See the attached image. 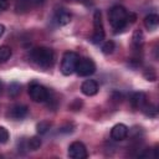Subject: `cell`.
Segmentation results:
<instances>
[{
	"label": "cell",
	"mask_w": 159,
	"mask_h": 159,
	"mask_svg": "<svg viewBox=\"0 0 159 159\" xmlns=\"http://www.w3.org/2000/svg\"><path fill=\"white\" fill-rule=\"evenodd\" d=\"M30 58L32 60L34 63H36L40 67L50 68V67H52V65L55 62V53L51 48L40 46V47H35L34 50H31Z\"/></svg>",
	"instance_id": "obj_1"
},
{
	"label": "cell",
	"mask_w": 159,
	"mask_h": 159,
	"mask_svg": "<svg viewBox=\"0 0 159 159\" xmlns=\"http://www.w3.org/2000/svg\"><path fill=\"white\" fill-rule=\"evenodd\" d=\"M93 34L91 36V41L93 43H99L104 40V29H103V24H102V15L99 10H96L93 14Z\"/></svg>",
	"instance_id": "obj_4"
},
{
	"label": "cell",
	"mask_w": 159,
	"mask_h": 159,
	"mask_svg": "<svg viewBox=\"0 0 159 159\" xmlns=\"http://www.w3.org/2000/svg\"><path fill=\"white\" fill-rule=\"evenodd\" d=\"M158 25H159V17L157 14H149L145 16L144 19V26L147 27V30L149 31H154L158 29Z\"/></svg>",
	"instance_id": "obj_13"
},
{
	"label": "cell",
	"mask_w": 159,
	"mask_h": 159,
	"mask_svg": "<svg viewBox=\"0 0 159 159\" xmlns=\"http://www.w3.org/2000/svg\"><path fill=\"white\" fill-rule=\"evenodd\" d=\"M143 75H144V77H145L148 81H155V80H157V73H155L154 68H152V67L145 68Z\"/></svg>",
	"instance_id": "obj_22"
},
{
	"label": "cell",
	"mask_w": 159,
	"mask_h": 159,
	"mask_svg": "<svg viewBox=\"0 0 159 159\" xmlns=\"http://www.w3.org/2000/svg\"><path fill=\"white\" fill-rule=\"evenodd\" d=\"M132 40H133V45H134L137 48L142 47V45H143V40H144V37H143V32H142L139 29L134 30Z\"/></svg>",
	"instance_id": "obj_15"
},
{
	"label": "cell",
	"mask_w": 159,
	"mask_h": 159,
	"mask_svg": "<svg viewBox=\"0 0 159 159\" xmlns=\"http://www.w3.org/2000/svg\"><path fill=\"white\" fill-rule=\"evenodd\" d=\"M41 147V139L39 137H31L27 142V148L30 150H37Z\"/></svg>",
	"instance_id": "obj_19"
},
{
	"label": "cell",
	"mask_w": 159,
	"mask_h": 159,
	"mask_svg": "<svg viewBox=\"0 0 159 159\" xmlns=\"http://www.w3.org/2000/svg\"><path fill=\"white\" fill-rule=\"evenodd\" d=\"M76 1H83V0H76Z\"/></svg>",
	"instance_id": "obj_27"
},
{
	"label": "cell",
	"mask_w": 159,
	"mask_h": 159,
	"mask_svg": "<svg viewBox=\"0 0 159 159\" xmlns=\"http://www.w3.org/2000/svg\"><path fill=\"white\" fill-rule=\"evenodd\" d=\"M43 4V0H16L15 10L17 14H25Z\"/></svg>",
	"instance_id": "obj_8"
},
{
	"label": "cell",
	"mask_w": 159,
	"mask_h": 159,
	"mask_svg": "<svg viewBox=\"0 0 159 159\" xmlns=\"http://www.w3.org/2000/svg\"><path fill=\"white\" fill-rule=\"evenodd\" d=\"M7 7V0H0V11L5 10Z\"/></svg>",
	"instance_id": "obj_24"
},
{
	"label": "cell",
	"mask_w": 159,
	"mask_h": 159,
	"mask_svg": "<svg viewBox=\"0 0 159 159\" xmlns=\"http://www.w3.org/2000/svg\"><path fill=\"white\" fill-rule=\"evenodd\" d=\"M20 92H21V86H20V83H17V82H11V83L9 84V96H10L11 98L17 97V96L20 94Z\"/></svg>",
	"instance_id": "obj_17"
},
{
	"label": "cell",
	"mask_w": 159,
	"mask_h": 159,
	"mask_svg": "<svg viewBox=\"0 0 159 159\" xmlns=\"http://www.w3.org/2000/svg\"><path fill=\"white\" fill-rule=\"evenodd\" d=\"M114 47H116L114 42H113L112 40H108V41H106V42L102 45V52H103L104 55H109V53H112V52L114 51Z\"/></svg>",
	"instance_id": "obj_21"
},
{
	"label": "cell",
	"mask_w": 159,
	"mask_h": 159,
	"mask_svg": "<svg viewBox=\"0 0 159 159\" xmlns=\"http://www.w3.org/2000/svg\"><path fill=\"white\" fill-rule=\"evenodd\" d=\"M9 140V132L5 127H0V144H4Z\"/></svg>",
	"instance_id": "obj_23"
},
{
	"label": "cell",
	"mask_w": 159,
	"mask_h": 159,
	"mask_svg": "<svg viewBox=\"0 0 159 159\" xmlns=\"http://www.w3.org/2000/svg\"><path fill=\"white\" fill-rule=\"evenodd\" d=\"M11 48L6 45L0 46V62H6L11 57Z\"/></svg>",
	"instance_id": "obj_16"
},
{
	"label": "cell",
	"mask_w": 159,
	"mask_h": 159,
	"mask_svg": "<svg viewBox=\"0 0 159 159\" xmlns=\"http://www.w3.org/2000/svg\"><path fill=\"white\" fill-rule=\"evenodd\" d=\"M55 20L58 25L61 26H65L67 24H70L71 21V14L66 10V9H58L55 14Z\"/></svg>",
	"instance_id": "obj_11"
},
{
	"label": "cell",
	"mask_w": 159,
	"mask_h": 159,
	"mask_svg": "<svg viewBox=\"0 0 159 159\" xmlns=\"http://www.w3.org/2000/svg\"><path fill=\"white\" fill-rule=\"evenodd\" d=\"M2 89H4V83L0 81V94L2 93Z\"/></svg>",
	"instance_id": "obj_26"
},
{
	"label": "cell",
	"mask_w": 159,
	"mask_h": 159,
	"mask_svg": "<svg viewBox=\"0 0 159 159\" xmlns=\"http://www.w3.org/2000/svg\"><path fill=\"white\" fill-rule=\"evenodd\" d=\"M108 17H109V22L112 25V29L114 30L116 34L120 32L125 27V25L128 24V12L120 5L113 6L109 10Z\"/></svg>",
	"instance_id": "obj_2"
},
{
	"label": "cell",
	"mask_w": 159,
	"mask_h": 159,
	"mask_svg": "<svg viewBox=\"0 0 159 159\" xmlns=\"http://www.w3.org/2000/svg\"><path fill=\"white\" fill-rule=\"evenodd\" d=\"M81 91L84 96H94L98 92V84L93 80H86L81 86Z\"/></svg>",
	"instance_id": "obj_10"
},
{
	"label": "cell",
	"mask_w": 159,
	"mask_h": 159,
	"mask_svg": "<svg viewBox=\"0 0 159 159\" xmlns=\"http://www.w3.org/2000/svg\"><path fill=\"white\" fill-rule=\"evenodd\" d=\"M96 71V65L91 58H78L75 72L81 76V77H86V76H91L93 75Z\"/></svg>",
	"instance_id": "obj_5"
},
{
	"label": "cell",
	"mask_w": 159,
	"mask_h": 159,
	"mask_svg": "<svg viewBox=\"0 0 159 159\" xmlns=\"http://www.w3.org/2000/svg\"><path fill=\"white\" fill-rule=\"evenodd\" d=\"M11 117L15 118V119H22L26 117L27 114V107L26 106H22V104H19V106H15L12 109H11Z\"/></svg>",
	"instance_id": "obj_14"
},
{
	"label": "cell",
	"mask_w": 159,
	"mask_h": 159,
	"mask_svg": "<svg viewBox=\"0 0 159 159\" xmlns=\"http://www.w3.org/2000/svg\"><path fill=\"white\" fill-rule=\"evenodd\" d=\"M88 155L86 145L82 142H73L68 147V157L72 159H86Z\"/></svg>",
	"instance_id": "obj_7"
},
{
	"label": "cell",
	"mask_w": 159,
	"mask_h": 159,
	"mask_svg": "<svg viewBox=\"0 0 159 159\" xmlns=\"http://www.w3.org/2000/svg\"><path fill=\"white\" fill-rule=\"evenodd\" d=\"M29 94H30V97H31L32 101L39 102V103L45 102V101L48 99V92H47V89L43 86L39 84V83H31L30 84V87H29Z\"/></svg>",
	"instance_id": "obj_6"
},
{
	"label": "cell",
	"mask_w": 159,
	"mask_h": 159,
	"mask_svg": "<svg viewBox=\"0 0 159 159\" xmlns=\"http://www.w3.org/2000/svg\"><path fill=\"white\" fill-rule=\"evenodd\" d=\"M127 135H128V128H127V125L123 124V123L116 124V125L112 128V130H111V137H112V139H113V140H117V142L125 139Z\"/></svg>",
	"instance_id": "obj_9"
},
{
	"label": "cell",
	"mask_w": 159,
	"mask_h": 159,
	"mask_svg": "<svg viewBox=\"0 0 159 159\" xmlns=\"http://www.w3.org/2000/svg\"><path fill=\"white\" fill-rule=\"evenodd\" d=\"M78 55L73 51H67L63 53L62 56V61H61V72L65 76H70L75 72L77 61H78Z\"/></svg>",
	"instance_id": "obj_3"
},
{
	"label": "cell",
	"mask_w": 159,
	"mask_h": 159,
	"mask_svg": "<svg viewBox=\"0 0 159 159\" xmlns=\"http://www.w3.org/2000/svg\"><path fill=\"white\" fill-rule=\"evenodd\" d=\"M140 109H142L143 113H144L145 116H148V117H155V116H157V112H158V109H157L155 106L148 104V103H145Z\"/></svg>",
	"instance_id": "obj_18"
},
{
	"label": "cell",
	"mask_w": 159,
	"mask_h": 159,
	"mask_svg": "<svg viewBox=\"0 0 159 159\" xmlns=\"http://www.w3.org/2000/svg\"><path fill=\"white\" fill-rule=\"evenodd\" d=\"M130 103L133 108H142L147 103V96L143 92H135L130 97Z\"/></svg>",
	"instance_id": "obj_12"
},
{
	"label": "cell",
	"mask_w": 159,
	"mask_h": 159,
	"mask_svg": "<svg viewBox=\"0 0 159 159\" xmlns=\"http://www.w3.org/2000/svg\"><path fill=\"white\" fill-rule=\"evenodd\" d=\"M4 32H5V26L2 24H0V37L4 35Z\"/></svg>",
	"instance_id": "obj_25"
},
{
	"label": "cell",
	"mask_w": 159,
	"mask_h": 159,
	"mask_svg": "<svg viewBox=\"0 0 159 159\" xmlns=\"http://www.w3.org/2000/svg\"><path fill=\"white\" fill-rule=\"evenodd\" d=\"M50 127H51V123H50V122H47V120H41L40 123L36 124V132H37L39 134H45V133L50 129Z\"/></svg>",
	"instance_id": "obj_20"
}]
</instances>
